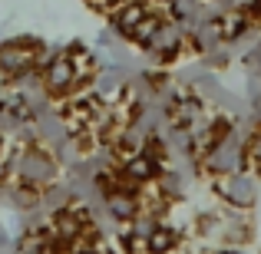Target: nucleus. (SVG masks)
Segmentation results:
<instances>
[{
	"mask_svg": "<svg viewBox=\"0 0 261 254\" xmlns=\"http://www.w3.org/2000/svg\"><path fill=\"white\" fill-rule=\"evenodd\" d=\"M202 172L215 175H231V172H248V135L238 126H231L208 152L198 159Z\"/></svg>",
	"mask_w": 261,
	"mask_h": 254,
	"instance_id": "1",
	"label": "nucleus"
},
{
	"mask_svg": "<svg viewBox=\"0 0 261 254\" xmlns=\"http://www.w3.org/2000/svg\"><path fill=\"white\" fill-rule=\"evenodd\" d=\"M212 191L222 198L225 208L235 211H251L258 205V178L251 172H231V175H215L212 178Z\"/></svg>",
	"mask_w": 261,
	"mask_h": 254,
	"instance_id": "2",
	"label": "nucleus"
},
{
	"mask_svg": "<svg viewBox=\"0 0 261 254\" xmlns=\"http://www.w3.org/2000/svg\"><path fill=\"white\" fill-rule=\"evenodd\" d=\"M102 205H106V215L113 218V221H122V224H129V221H133V218L142 211L139 191L126 188V185H116V188H109L106 195H102Z\"/></svg>",
	"mask_w": 261,
	"mask_h": 254,
	"instance_id": "3",
	"label": "nucleus"
},
{
	"mask_svg": "<svg viewBox=\"0 0 261 254\" xmlns=\"http://www.w3.org/2000/svg\"><path fill=\"white\" fill-rule=\"evenodd\" d=\"M178 46H182V26L178 23H162L159 30H155V37L149 40V53H155V57H162V60L175 57Z\"/></svg>",
	"mask_w": 261,
	"mask_h": 254,
	"instance_id": "4",
	"label": "nucleus"
},
{
	"mask_svg": "<svg viewBox=\"0 0 261 254\" xmlns=\"http://www.w3.org/2000/svg\"><path fill=\"white\" fill-rule=\"evenodd\" d=\"M178 244H182V235H178L172 224H159L152 231V238L146 241V254H172Z\"/></svg>",
	"mask_w": 261,
	"mask_h": 254,
	"instance_id": "5",
	"label": "nucleus"
},
{
	"mask_svg": "<svg viewBox=\"0 0 261 254\" xmlns=\"http://www.w3.org/2000/svg\"><path fill=\"white\" fill-rule=\"evenodd\" d=\"M20 172H23L30 182H50L57 168H53V162L46 159V155L30 152V155H23V165H20Z\"/></svg>",
	"mask_w": 261,
	"mask_h": 254,
	"instance_id": "6",
	"label": "nucleus"
},
{
	"mask_svg": "<svg viewBox=\"0 0 261 254\" xmlns=\"http://www.w3.org/2000/svg\"><path fill=\"white\" fill-rule=\"evenodd\" d=\"M73 76H76V70H73V60H66V57H57L46 66V86L50 89H66L73 83Z\"/></svg>",
	"mask_w": 261,
	"mask_h": 254,
	"instance_id": "7",
	"label": "nucleus"
},
{
	"mask_svg": "<svg viewBox=\"0 0 261 254\" xmlns=\"http://www.w3.org/2000/svg\"><path fill=\"white\" fill-rule=\"evenodd\" d=\"M146 17H149V13H146L142 4H129V7H122L119 17H116V30H119V33H133Z\"/></svg>",
	"mask_w": 261,
	"mask_h": 254,
	"instance_id": "8",
	"label": "nucleus"
},
{
	"mask_svg": "<svg viewBox=\"0 0 261 254\" xmlns=\"http://www.w3.org/2000/svg\"><path fill=\"white\" fill-rule=\"evenodd\" d=\"M159 26H162V20H155V17H146V20H142V23H139V26H136V30H133V33H129V37H133V40H139V43H146V46H149V40L155 37V30H159Z\"/></svg>",
	"mask_w": 261,
	"mask_h": 254,
	"instance_id": "9",
	"label": "nucleus"
},
{
	"mask_svg": "<svg viewBox=\"0 0 261 254\" xmlns=\"http://www.w3.org/2000/svg\"><path fill=\"white\" fill-rule=\"evenodd\" d=\"M248 168H255L261 175V126L255 132H248Z\"/></svg>",
	"mask_w": 261,
	"mask_h": 254,
	"instance_id": "10",
	"label": "nucleus"
},
{
	"mask_svg": "<svg viewBox=\"0 0 261 254\" xmlns=\"http://www.w3.org/2000/svg\"><path fill=\"white\" fill-rule=\"evenodd\" d=\"M27 63H30V53H23V50H4V66H7V70H23Z\"/></svg>",
	"mask_w": 261,
	"mask_h": 254,
	"instance_id": "11",
	"label": "nucleus"
},
{
	"mask_svg": "<svg viewBox=\"0 0 261 254\" xmlns=\"http://www.w3.org/2000/svg\"><path fill=\"white\" fill-rule=\"evenodd\" d=\"M255 60H258V66H261V43H258V50H255Z\"/></svg>",
	"mask_w": 261,
	"mask_h": 254,
	"instance_id": "12",
	"label": "nucleus"
},
{
	"mask_svg": "<svg viewBox=\"0 0 261 254\" xmlns=\"http://www.w3.org/2000/svg\"><path fill=\"white\" fill-rule=\"evenodd\" d=\"M76 254H96V251H76Z\"/></svg>",
	"mask_w": 261,
	"mask_h": 254,
	"instance_id": "13",
	"label": "nucleus"
},
{
	"mask_svg": "<svg viewBox=\"0 0 261 254\" xmlns=\"http://www.w3.org/2000/svg\"><path fill=\"white\" fill-rule=\"evenodd\" d=\"M30 254H43V251H30Z\"/></svg>",
	"mask_w": 261,
	"mask_h": 254,
	"instance_id": "14",
	"label": "nucleus"
}]
</instances>
